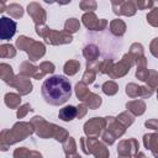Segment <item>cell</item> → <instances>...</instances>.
<instances>
[{
	"instance_id": "6da1fadb",
	"label": "cell",
	"mask_w": 158,
	"mask_h": 158,
	"mask_svg": "<svg viewBox=\"0 0 158 158\" xmlns=\"http://www.w3.org/2000/svg\"><path fill=\"white\" fill-rule=\"evenodd\" d=\"M41 93L47 104L59 106L72 96V84L64 75H52L43 81Z\"/></svg>"
},
{
	"instance_id": "7a4b0ae2",
	"label": "cell",
	"mask_w": 158,
	"mask_h": 158,
	"mask_svg": "<svg viewBox=\"0 0 158 158\" xmlns=\"http://www.w3.org/2000/svg\"><path fill=\"white\" fill-rule=\"evenodd\" d=\"M16 32V22L6 16L0 19V38L2 41L10 40Z\"/></svg>"
},
{
	"instance_id": "3957f363",
	"label": "cell",
	"mask_w": 158,
	"mask_h": 158,
	"mask_svg": "<svg viewBox=\"0 0 158 158\" xmlns=\"http://www.w3.org/2000/svg\"><path fill=\"white\" fill-rule=\"evenodd\" d=\"M58 116L63 121H70L77 116V109L74 106H65V107L59 110Z\"/></svg>"
}]
</instances>
